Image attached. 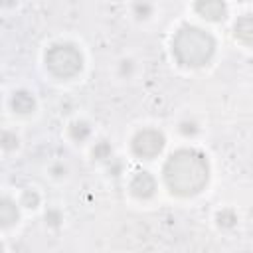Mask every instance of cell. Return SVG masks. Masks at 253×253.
Returning a JSON list of instances; mask_svg holds the SVG:
<instances>
[{
	"mask_svg": "<svg viewBox=\"0 0 253 253\" xmlns=\"http://www.w3.org/2000/svg\"><path fill=\"white\" fill-rule=\"evenodd\" d=\"M215 51V40L211 34L198 26H182L172 40V53L180 65L202 67L206 65Z\"/></svg>",
	"mask_w": 253,
	"mask_h": 253,
	"instance_id": "cell-2",
	"label": "cell"
},
{
	"mask_svg": "<svg viewBox=\"0 0 253 253\" xmlns=\"http://www.w3.org/2000/svg\"><path fill=\"white\" fill-rule=\"evenodd\" d=\"M215 219H217L219 227H233V225L237 223V215H235V211H233V210H229V208H225V210L217 211Z\"/></svg>",
	"mask_w": 253,
	"mask_h": 253,
	"instance_id": "cell-11",
	"label": "cell"
},
{
	"mask_svg": "<svg viewBox=\"0 0 253 253\" xmlns=\"http://www.w3.org/2000/svg\"><path fill=\"white\" fill-rule=\"evenodd\" d=\"M150 12H152V6L150 4H134V14L138 18H146Z\"/></svg>",
	"mask_w": 253,
	"mask_h": 253,
	"instance_id": "cell-15",
	"label": "cell"
},
{
	"mask_svg": "<svg viewBox=\"0 0 253 253\" xmlns=\"http://www.w3.org/2000/svg\"><path fill=\"white\" fill-rule=\"evenodd\" d=\"M47 69L59 79L75 77L83 67V55L73 43H53L45 51Z\"/></svg>",
	"mask_w": 253,
	"mask_h": 253,
	"instance_id": "cell-3",
	"label": "cell"
},
{
	"mask_svg": "<svg viewBox=\"0 0 253 253\" xmlns=\"http://www.w3.org/2000/svg\"><path fill=\"white\" fill-rule=\"evenodd\" d=\"M89 134H91V126H89V123H85V121H77V123H73V125L69 126V136H71L75 142L87 140Z\"/></svg>",
	"mask_w": 253,
	"mask_h": 253,
	"instance_id": "cell-10",
	"label": "cell"
},
{
	"mask_svg": "<svg viewBox=\"0 0 253 253\" xmlns=\"http://www.w3.org/2000/svg\"><path fill=\"white\" fill-rule=\"evenodd\" d=\"M10 103H12V109L16 113H20V115H28V113H32L36 109V99L28 91H16L12 95V101Z\"/></svg>",
	"mask_w": 253,
	"mask_h": 253,
	"instance_id": "cell-8",
	"label": "cell"
},
{
	"mask_svg": "<svg viewBox=\"0 0 253 253\" xmlns=\"http://www.w3.org/2000/svg\"><path fill=\"white\" fill-rule=\"evenodd\" d=\"M16 219H18L16 202H12L10 198H2V202H0V221H2V225L10 227Z\"/></svg>",
	"mask_w": 253,
	"mask_h": 253,
	"instance_id": "cell-9",
	"label": "cell"
},
{
	"mask_svg": "<svg viewBox=\"0 0 253 253\" xmlns=\"http://www.w3.org/2000/svg\"><path fill=\"white\" fill-rule=\"evenodd\" d=\"M22 206H26V208H38L40 206V194L36 192V190H26L24 194H22Z\"/></svg>",
	"mask_w": 253,
	"mask_h": 253,
	"instance_id": "cell-13",
	"label": "cell"
},
{
	"mask_svg": "<svg viewBox=\"0 0 253 253\" xmlns=\"http://www.w3.org/2000/svg\"><path fill=\"white\" fill-rule=\"evenodd\" d=\"M130 192L132 196L140 198V200H146V198H152L154 192H156V180L150 172L146 170H140L132 176L130 180Z\"/></svg>",
	"mask_w": 253,
	"mask_h": 253,
	"instance_id": "cell-5",
	"label": "cell"
},
{
	"mask_svg": "<svg viewBox=\"0 0 253 253\" xmlns=\"http://www.w3.org/2000/svg\"><path fill=\"white\" fill-rule=\"evenodd\" d=\"M180 132L186 134V136H188V134H196V132H198V125H196V123H188V121H184V123L180 125Z\"/></svg>",
	"mask_w": 253,
	"mask_h": 253,
	"instance_id": "cell-16",
	"label": "cell"
},
{
	"mask_svg": "<svg viewBox=\"0 0 253 253\" xmlns=\"http://www.w3.org/2000/svg\"><path fill=\"white\" fill-rule=\"evenodd\" d=\"M132 152L138 156V158H154L162 152L164 148V134L156 128H142L138 130L134 136H132Z\"/></svg>",
	"mask_w": 253,
	"mask_h": 253,
	"instance_id": "cell-4",
	"label": "cell"
},
{
	"mask_svg": "<svg viewBox=\"0 0 253 253\" xmlns=\"http://www.w3.org/2000/svg\"><path fill=\"white\" fill-rule=\"evenodd\" d=\"M2 146H4L6 150L16 148V146H18V136L12 134V132H4V134H2Z\"/></svg>",
	"mask_w": 253,
	"mask_h": 253,
	"instance_id": "cell-14",
	"label": "cell"
},
{
	"mask_svg": "<svg viewBox=\"0 0 253 253\" xmlns=\"http://www.w3.org/2000/svg\"><path fill=\"white\" fill-rule=\"evenodd\" d=\"M164 182L176 196H196L210 180L208 158L196 148H178L164 162Z\"/></svg>",
	"mask_w": 253,
	"mask_h": 253,
	"instance_id": "cell-1",
	"label": "cell"
},
{
	"mask_svg": "<svg viewBox=\"0 0 253 253\" xmlns=\"http://www.w3.org/2000/svg\"><path fill=\"white\" fill-rule=\"evenodd\" d=\"M233 34L239 42L253 45V14H243L233 24Z\"/></svg>",
	"mask_w": 253,
	"mask_h": 253,
	"instance_id": "cell-7",
	"label": "cell"
},
{
	"mask_svg": "<svg viewBox=\"0 0 253 253\" xmlns=\"http://www.w3.org/2000/svg\"><path fill=\"white\" fill-rule=\"evenodd\" d=\"M111 154H113L111 144L105 142V140L97 142L95 148H93V158H95V160H107V158H111Z\"/></svg>",
	"mask_w": 253,
	"mask_h": 253,
	"instance_id": "cell-12",
	"label": "cell"
},
{
	"mask_svg": "<svg viewBox=\"0 0 253 253\" xmlns=\"http://www.w3.org/2000/svg\"><path fill=\"white\" fill-rule=\"evenodd\" d=\"M45 221H47L49 225H57V223L61 221V217H59V211H55V210H49V211L45 213Z\"/></svg>",
	"mask_w": 253,
	"mask_h": 253,
	"instance_id": "cell-17",
	"label": "cell"
},
{
	"mask_svg": "<svg viewBox=\"0 0 253 253\" xmlns=\"http://www.w3.org/2000/svg\"><path fill=\"white\" fill-rule=\"evenodd\" d=\"M196 12L210 22H221L227 14V6L219 0H200L196 2Z\"/></svg>",
	"mask_w": 253,
	"mask_h": 253,
	"instance_id": "cell-6",
	"label": "cell"
}]
</instances>
